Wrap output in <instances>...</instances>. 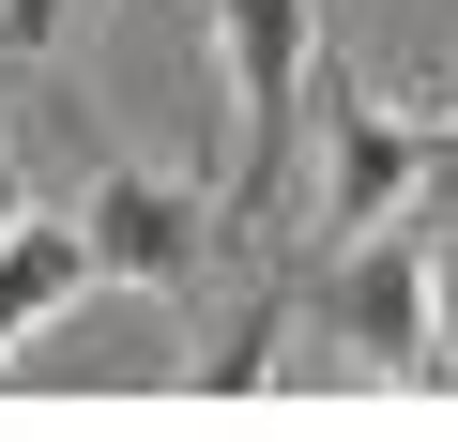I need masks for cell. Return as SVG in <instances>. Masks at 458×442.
Listing matches in <instances>:
<instances>
[{
    "label": "cell",
    "mask_w": 458,
    "mask_h": 442,
    "mask_svg": "<svg viewBox=\"0 0 458 442\" xmlns=\"http://www.w3.org/2000/svg\"><path fill=\"white\" fill-rule=\"evenodd\" d=\"M77 290H92V229H77V213H16V229H0V351L47 336Z\"/></svg>",
    "instance_id": "cell-5"
},
{
    "label": "cell",
    "mask_w": 458,
    "mask_h": 442,
    "mask_svg": "<svg viewBox=\"0 0 458 442\" xmlns=\"http://www.w3.org/2000/svg\"><path fill=\"white\" fill-rule=\"evenodd\" d=\"M77 229H92V275L168 290V275H199V245H214V198H199V183H153V168H107V183L77 198Z\"/></svg>",
    "instance_id": "cell-1"
},
{
    "label": "cell",
    "mask_w": 458,
    "mask_h": 442,
    "mask_svg": "<svg viewBox=\"0 0 458 442\" xmlns=\"http://www.w3.org/2000/svg\"><path fill=\"white\" fill-rule=\"evenodd\" d=\"M412 183H428V138H412L397 107H352V122H336V168H321V229H336V245L382 229Z\"/></svg>",
    "instance_id": "cell-4"
},
{
    "label": "cell",
    "mask_w": 458,
    "mask_h": 442,
    "mask_svg": "<svg viewBox=\"0 0 458 442\" xmlns=\"http://www.w3.org/2000/svg\"><path fill=\"white\" fill-rule=\"evenodd\" d=\"M214 46H229V107L276 153V122L306 107V0H214Z\"/></svg>",
    "instance_id": "cell-3"
},
{
    "label": "cell",
    "mask_w": 458,
    "mask_h": 442,
    "mask_svg": "<svg viewBox=\"0 0 458 442\" xmlns=\"http://www.w3.org/2000/svg\"><path fill=\"white\" fill-rule=\"evenodd\" d=\"M77 16V0H0V31H62Z\"/></svg>",
    "instance_id": "cell-7"
},
{
    "label": "cell",
    "mask_w": 458,
    "mask_h": 442,
    "mask_svg": "<svg viewBox=\"0 0 458 442\" xmlns=\"http://www.w3.org/2000/svg\"><path fill=\"white\" fill-rule=\"evenodd\" d=\"M428 366H458V229H428Z\"/></svg>",
    "instance_id": "cell-6"
},
{
    "label": "cell",
    "mask_w": 458,
    "mask_h": 442,
    "mask_svg": "<svg viewBox=\"0 0 458 442\" xmlns=\"http://www.w3.org/2000/svg\"><path fill=\"white\" fill-rule=\"evenodd\" d=\"M321 321H336V351H352V366H428V245L352 229V260H336Z\"/></svg>",
    "instance_id": "cell-2"
},
{
    "label": "cell",
    "mask_w": 458,
    "mask_h": 442,
    "mask_svg": "<svg viewBox=\"0 0 458 442\" xmlns=\"http://www.w3.org/2000/svg\"><path fill=\"white\" fill-rule=\"evenodd\" d=\"M16 213H31V198H16V168H0V229H16Z\"/></svg>",
    "instance_id": "cell-8"
}]
</instances>
